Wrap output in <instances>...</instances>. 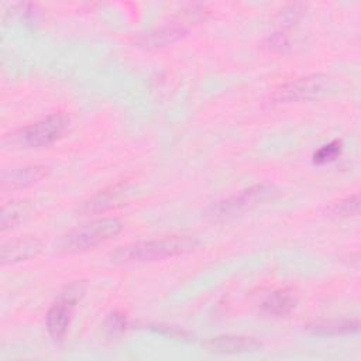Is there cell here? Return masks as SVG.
Returning <instances> with one entry per match:
<instances>
[{"label":"cell","mask_w":361,"mask_h":361,"mask_svg":"<svg viewBox=\"0 0 361 361\" xmlns=\"http://www.w3.org/2000/svg\"><path fill=\"white\" fill-rule=\"evenodd\" d=\"M133 193V188L127 182H118L114 183L92 197H89L86 202H83L80 212L83 214H97L103 213L106 210H110L113 207H117L128 200V197Z\"/></svg>","instance_id":"obj_8"},{"label":"cell","mask_w":361,"mask_h":361,"mask_svg":"<svg viewBox=\"0 0 361 361\" xmlns=\"http://www.w3.org/2000/svg\"><path fill=\"white\" fill-rule=\"evenodd\" d=\"M331 89V79L323 73L307 75L278 86L271 99L272 103H293L316 100Z\"/></svg>","instance_id":"obj_5"},{"label":"cell","mask_w":361,"mask_h":361,"mask_svg":"<svg viewBox=\"0 0 361 361\" xmlns=\"http://www.w3.org/2000/svg\"><path fill=\"white\" fill-rule=\"evenodd\" d=\"M197 245L199 240L195 235H168L118 247L116 251L111 252L110 258L114 264L120 265L152 262L188 254L193 251Z\"/></svg>","instance_id":"obj_1"},{"label":"cell","mask_w":361,"mask_h":361,"mask_svg":"<svg viewBox=\"0 0 361 361\" xmlns=\"http://www.w3.org/2000/svg\"><path fill=\"white\" fill-rule=\"evenodd\" d=\"M151 330H155L158 333H162L171 338H176V340H189L192 336L189 331L182 330L179 327L175 326H168V324H149L148 326Z\"/></svg>","instance_id":"obj_17"},{"label":"cell","mask_w":361,"mask_h":361,"mask_svg":"<svg viewBox=\"0 0 361 361\" xmlns=\"http://www.w3.org/2000/svg\"><path fill=\"white\" fill-rule=\"evenodd\" d=\"M276 193V189L271 183H257L245 188L223 200L216 202L207 210V216L213 220H224L241 214L257 204L265 202Z\"/></svg>","instance_id":"obj_4"},{"label":"cell","mask_w":361,"mask_h":361,"mask_svg":"<svg viewBox=\"0 0 361 361\" xmlns=\"http://www.w3.org/2000/svg\"><path fill=\"white\" fill-rule=\"evenodd\" d=\"M288 45H289V39L283 31H276V32L271 34L265 41V47L272 51H282Z\"/></svg>","instance_id":"obj_19"},{"label":"cell","mask_w":361,"mask_h":361,"mask_svg":"<svg viewBox=\"0 0 361 361\" xmlns=\"http://www.w3.org/2000/svg\"><path fill=\"white\" fill-rule=\"evenodd\" d=\"M49 173V169L44 165H32L24 168H16L7 171L1 176V190L10 192L31 186Z\"/></svg>","instance_id":"obj_10"},{"label":"cell","mask_w":361,"mask_h":361,"mask_svg":"<svg viewBox=\"0 0 361 361\" xmlns=\"http://www.w3.org/2000/svg\"><path fill=\"white\" fill-rule=\"evenodd\" d=\"M202 16V11L199 8H192V10H185L182 11V16L175 17L169 23L159 25L149 32L144 34L140 39L138 44L145 48H159L165 47L183 35H186L189 25L192 21H197Z\"/></svg>","instance_id":"obj_6"},{"label":"cell","mask_w":361,"mask_h":361,"mask_svg":"<svg viewBox=\"0 0 361 361\" xmlns=\"http://www.w3.org/2000/svg\"><path fill=\"white\" fill-rule=\"evenodd\" d=\"M327 216L337 217V219H345L351 216H357L360 213V196L351 195L344 199H340L337 202H333L326 209Z\"/></svg>","instance_id":"obj_14"},{"label":"cell","mask_w":361,"mask_h":361,"mask_svg":"<svg viewBox=\"0 0 361 361\" xmlns=\"http://www.w3.org/2000/svg\"><path fill=\"white\" fill-rule=\"evenodd\" d=\"M202 347L213 354H243V353H252L262 347V343L255 337L248 336H216L202 343Z\"/></svg>","instance_id":"obj_9"},{"label":"cell","mask_w":361,"mask_h":361,"mask_svg":"<svg viewBox=\"0 0 361 361\" xmlns=\"http://www.w3.org/2000/svg\"><path fill=\"white\" fill-rule=\"evenodd\" d=\"M305 330L314 336H344L360 330L358 319H329L317 320L305 326Z\"/></svg>","instance_id":"obj_12"},{"label":"cell","mask_w":361,"mask_h":361,"mask_svg":"<svg viewBox=\"0 0 361 361\" xmlns=\"http://www.w3.org/2000/svg\"><path fill=\"white\" fill-rule=\"evenodd\" d=\"M28 213V206L24 202H10L1 209L0 228L1 231L16 227Z\"/></svg>","instance_id":"obj_15"},{"label":"cell","mask_w":361,"mask_h":361,"mask_svg":"<svg viewBox=\"0 0 361 361\" xmlns=\"http://www.w3.org/2000/svg\"><path fill=\"white\" fill-rule=\"evenodd\" d=\"M127 322H126V316L120 312H113L111 314H109V317L106 319V330L109 333H120L126 329Z\"/></svg>","instance_id":"obj_18"},{"label":"cell","mask_w":361,"mask_h":361,"mask_svg":"<svg viewBox=\"0 0 361 361\" xmlns=\"http://www.w3.org/2000/svg\"><path fill=\"white\" fill-rule=\"evenodd\" d=\"M68 118L63 113L49 114L23 128L20 140L28 147H47L56 141L66 128Z\"/></svg>","instance_id":"obj_7"},{"label":"cell","mask_w":361,"mask_h":361,"mask_svg":"<svg viewBox=\"0 0 361 361\" xmlns=\"http://www.w3.org/2000/svg\"><path fill=\"white\" fill-rule=\"evenodd\" d=\"M85 290H86L85 282L75 281V282L66 285L61 290V293L58 295L55 302L48 309V313L45 317V324H47V330H48L49 336L55 341H61L65 337V334L69 329L75 307H76L78 302L82 299V296L85 295Z\"/></svg>","instance_id":"obj_3"},{"label":"cell","mask_w":361,"mask_h":361,"mask_svg":"<svg viewBox=\"0 0 361 361\" xmlns=\"http://www.w3.org/2000/svg\"><path fill=\"white\" fill-rule=\"evenodd\" d=\"M123 228V224L116 217L96 219L85 223L61 238V250L65 252H80L94 248L114 238Z\"/></svg>","instance_id":"obj_2"},{"label":"cell","mask_w":361,"mask_h":361,"mask_svg":"<svg viewBox=\"0 0 361 361\" xmlns=\"http://www.w3.org/2000/svg\"><path fill=\"white\" fill-rule=\"evenodd\" d=\"M341 149H343V142L340 140H334V141L320 147L313 154V162L317 164V165H323V164L331 162L336 158H338V155L341 154Z\"/></svg>","instance_id":"obj_16"},{"label":"cell","mask_w":361,"mask_h":361,"mask_svg":"<svg viewBox=\"0 0 361 361\" xmlns=\"http://www.w3.org/2000/svg\"><path fill=\"white\" fill-rule=\"evenodd\" d=\"M295 306H296V298L288 289L272 292L261 303L262 312L272 316H285L290 313Z\"/></svg>","instance_id":"obj_13"},{"label":"cell","mask_w":361,"mask_h":361,"mask_svg":"<svg viewBox=\"0 0 361 361\" xmlns=\"http://www.w3.org/2000/svg\"><path fill=\"white\" fill-rule=\"evenodd\" d=\"M41 250L42 243L32 237L10 241L1 247V265L27 261L37 257Z\"/></svg>","instance_id":"obj_11"}]
</instances>
